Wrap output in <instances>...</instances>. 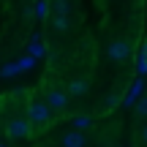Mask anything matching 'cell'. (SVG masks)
<instances>
[{
  "instance_id": "obj_15",
  "label": "cell",
  "mask_w": 147,
  "mask_h": 147,
  "mask_svg": "<svg viewBox=\"0 0 147 147\" xmlns=\"http://www.w3.org/2000/svg\"><path fill=\"white\" fill-rule=\"evenodd\" d=\"M36 63H38V60H33L30 55H25L22 60H16V65H19V71H30V68H33Z\"/></svg>"
},
{
  "instance_id": "obj_7",
  "label": "cell",
  "mask_w": 147,
  "mask_h": 147,
  "mask_svg": "<svg viewBox=\"0 0 147 147\" xmlns=\"http://www.w3.org/2000/svg\"><path fill=\"white\" fill-rule=\"evenodd\" d=\"M142 90H144V79H136V82H134V87H131V93L125 95V104H136Z\"/></svg>"
},
{
  "instance_id": "obj_11",
  "label": "cell",
  "mask_w": 147,
  "mask_h": 147,
  "mask_svg": "<svg viewBox=\"0 0 147 147\" xmlns=\"http://www.w3.org/2000/svg\"><path fill=\"white\" fill-rule=\"evenodd\" d=\"M49 14H52V3L38 0V3H36V16H41V19H44V16H49Z\"/></svg>"
},
{
  "instance_id": "obj_13",
  "label": "cell",
  "mask_w": 147,
  "mask_h": 147,
  "mask_svg": "<svg viewBox=\"0 0 147 147\" xmlns=\"http://www.w3.org/2000/svg\"><path fill=\"white\" fill-rule=\"evenodd\" d=\"M16 74H19V65H16V63H8V65L0 68V76H3V79H11V76H16Z\"/></svg>"
},
{
  "instance_id": "obj_4",
  "label": "cell",
  "mask_w": 147,
  "mask_h": 147,
  "mask_svg": "<svg viewBox=\"0 0 147 147\" xmlns=\"http://www.w3.org/2000/svg\"><path fill=\"white\" fill-rule=\"evenodd\" d=\"M44 101H47V106L52 112H63L68 106V93H63V90H47Z\"/></svg>"
},
{
  "instance_id": "obj_8",
  "label": "cell",
  "mask_w": 147,
  "mask_h": 147,
  "mask_svg": "<svg viewBox=\"0 0 147 147\" xmlns=\"http://www.w3.org/2000/svg\"><path fill=\"white\" fill-rule=\"evenodd\" d=\"M90 123H93V120H90V115H76V117L71 120V128H74V131H79V134H82L84 128L90 125Z\"/></svg>"
},
{
  "instance_id": "obj_2",
  "label": "cell",
  "mask_w": 147,
  "mask_h": 147,
  "mask_svg": "<svg viewBox=\"0 0 147 147\" xmlns=\"http://www.w3.org/2000/svg\"><path fill=\"white\" fill-rule=\"evenodd\" d=\"M106 55H109L112 63H125L134 55V49H131V44H128L125 38H115V41L109 44V49H106Z\"/></svg>"
},
{
  "instance_id": "obj_1",
  "label": "cell",
  "mask_w": 147,
  "mask_h": 147,
  "mask_svg": "<svg viewBox=\"0 0 147 147\" xmlns=\"http://www.w3.org/2000/svg\"><path fill=\"white\" fill-rule=\"evenodd\" d=\"M27 120H30V125H47L49 120H52V109L47 106V101L41 98H33L30 104H27Z\"/></svg>"
},
{
  "instance_id": "obj_6",
  "label": "cell",
  "mask_w": 147,
  "mask_h": 147,
  "mask_svg": "<svg viewBox=\"0 0 147 147\" xmlns=\"http://www.w3.org/2000/svg\"><path fill=\"white\" fill-rule=\"evenodd\" d=\"M87 90H90V84H87V79H82V76H79V79H71V82H68V95H74V98L84 95Z\"/></svg>"
},
{
  "instance_id": "obj_20",
  "label": "cell",
  "mask_w": 147,
  "mask_h": 147,
  "mask_svg": "<svg viewBox=\"0 0 147 147\" xmlns=\"http://www.w3.org/2000/svg\"><path fill=\"white\" fill-rule=\"evenodd\" d=\"M0 147H8V142H0Z\"/></svg>"
},
{
  "instance_id": "obj_17",
  "label": "cell",
  "mask_w": 147,
  "mask_h": 147,
  "mask_svg": "<svg viewBox=\"0 0 147 147\" xmlns=\"http://www.w3.org/2000/svg\"><path fill=\"white\" fill-rule=\"evenodd\" d=\"M117 104H120V95H117V93H109V95H106V109H115Z\"/></svg>"
},
{
  "instance_id": "obj_12",
  "label": "cell",
  "mask_w": 147,
  "mask_h": 147,
  "mask_svg": "<svg viewBox=\"0 0 147 147\" xmlns=\"http://www.w3.org/2000/svg\"><path fill=\"white\" fill-rule=\"evenodd\" d=\"M68 11H71V3H65V0L52 3V14H63V16H68Z\"/></svg>"
},
{
  "instance_id": "obj_14",
  "label": "cell",
  "mask_w": 147,
  "mask_h": 147,
  "mask_svg": "<svg viewBox=\"0 0 147 147\" xmlns=\"http://www.w3.org/2000/svg\"><path fill=\"white\" fill-rule=\"evenodd\" d=\"M134 112H136V117H147V95H142V98L134 104Z\"/></svg>"
},
{
  "instance_id": "obj_19",
  "label": "cell",
  "mask_w": 147,
  "mask_h": 147,
  "mask_svg": "<svg viewBox=\"0 0 147 147\" xmlns=\"http://www.w3.org/2000/svg\"><path fill=\"white\" fill-rule=\"evenodd\" d=\"M139 136H142V142H144V144H147V125H144V128H142V134H139Z\"/></svg>"
},
{
  "instance_id": "obj_18",
  "label": "cell",
  "mask_w": 147,
  "mask_h": 147,
  "mask_svg": "<svg viewBox=\"0 0 147 147\" xmlns=\"http://www.w3.org/2000/svg\"><path fill=\"white\" fill-rule=\"evenodd\" d=\"M136 55H139V57H144V60H147V41L142 44V49H139V52H136Z\"/></svg>"
},
{
  "instance_id": "obj_3",
  "label": "cell",
  "mask_w": 147,
  "mask_h": 147,
  "mask_svg": "<svg viewBox=\"0 0 147 147\" xmlns=\"http://www.w3.org/2000/svg\"><path fill=\"white\" fill-rule=\"evenodd\" d=\"M30 134V120L27 117H14L5 123V139H27Z\"/></svg>"
},
{
  "instance_id": "obj_21",
  "label": "cell",
  "mask_w": 147,
  "mask_h": 147,
  "mask_svg": "<svg viewBox=\"0 0 147 147\" xmlns=\"http://www.w3.org/2000/svg\"><path fill=\"white\" fill-rule=\"evenodd\" d=\"M101 147H109V144H101Z\"/></svg>"
},
{
  "instance_id": "obj_9",
  "label": "cell",
  "mask_w": 147,
  "mask_h": 147,
  "mask_svg": "<svg viewBox=\"0 0 147 147\" xmlns=\"http://www.w3.org/2000/svg\"><path fill=\"white\" fill-rule=\"evenodd\" d=\"M49 22H52V30H65L68 27V16H63V14H52Z\"/></svg>"
},
{
  "instance_id": "obj_5",
  "label": "cell",
  "mask_w": 147,
  "mask_h": 147,
  "mask_svg": "<svg viewBox=\"0 0 147 147\" xmlns=\"http://www.w3.org/2000/svg\"><path fill=\"white\" fill-rule=\"evenodd\" d=\"M87 144V139H84V134L79 131H68L63 139H60V147H84Z\"/></svg>"
},
{
  "instance_id": "obj_16",
  "label": "cell",
  "mask_w": 147,
  "mask_h": 147,
  "mask_svg": "<svg viewBox=\"0 0 147 147\" xmlns=\"http://www.w3.org/2000/svg\"><path fill=\"white\" fill-rule=\"evenodd\" d=\"M136 74H139V79H144V76H147V60H144V57H139V55H136Z\"/></svg>"
},
{
  "instance_id": "obj_10",
  "label": "cell",
  "mask_w": 147,
  "mask_h": 147,
  "mask_svg": "<svg viewBox=\"0 0 147 147\" xmlns=\"http://www.w3.org/2000/svg\"><path fill=\"white\" fill-rule=\"evenodd\" d=\"M27 55H30L33 60H41L44 55H47V49H44V44L38 41V44H30V47H27Z\"/></svg>"
}]
</instances>
